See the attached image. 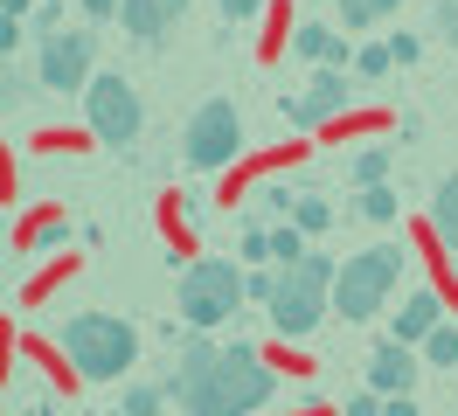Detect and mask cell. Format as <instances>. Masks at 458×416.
I'll return each instance as SVG.
<instances>
[{"mask_svg":"<svg viewBox=\"0 0 458 416\" xmlns=\"http://www.w3.org/2000/svg\"><path fill=\"white\" fill-rule=\"evenodd\" d=\"M437 327H445V299H437L430 284H417V292L389 312V340H403V347H424Z\"/></svg>","mask_w":458,"mask_h":416,"instance_id":"8fae6325","label":"cell"},{"mask_svg":"<svg viewBox=\"0 0 458 416\" xmlns=\"http://www.w3.org/2000/svg\"><path fill=\"white\" fill-rule=\"evenodd\" d=\"M396 277H403V250H354L341 264V277H334V312L347 327L375 319L389 305V292H396Z\"/></svg>","mask_w":458,"mask_h":416,"instance_id":"5b68a950","label":"cell"},{"mask_svg":"<svg viewBox=\"0 0 458 416\" xmlns=\"http://www.w3.org/2000/svg\"><path fill=\"white\" fill-rule=\"evenodd\" d=\"M437 7H445V14H458V0H437Z\"/></svg>","mask_w":458,"mask_h":416,"instance_id":"836d02e7","label":"cell"},{"mask_svg":"<svg viewBox=\"0 0 458 416\" xmlns=\"http://www.w3.org/2000/svg\"><path fill=\"white\" fill-rule=\"evenodd\" d=\"M430 229L445 236V250H458V174H452L437 194H430Z\"/></svg>","mask_w":458,"mask_h":416,"instance_id":"5bb4252c","label":"cell"},{"mask_svg":"<svg viewBox=\"0 0 458 416\" xmlns=\"http://www.w3.org/2000/svg\"><path fill=\"white\" fill-rule=\"evenodd\" d=\"M389 55H396L403 70H410V63H417V55H424V42H417V35H389Z\"/></svg>","mask_w":458,"mask_h":416,"instance_id":"d4e9b609","label":"cell"},{"mask_svg":"<svg viewBox=\"0 0 458 416\" xmlns=\"http://www.w3.org/2000/svg\"><path fill=\"white\" fill-rule=\"evenodd\" d=\"M236 153H243V111L229 105V98L195 105L188 132H181V160L195 166V174H216V166H229Z\"/></svg>","mask_w":458,"mask_h":416,"instance_id":"8992f818","label":"cell"},{"mask_svg":"<svg viewBox=\"0 0 458 416\" xmlns=\"http://www.w3.org/2000/svg\"><path fill=\"white\" fill-rule=\"evenodd\" d=\"M271 395L278 375L258 347H216L208 333H181V361L167 375V403H181V416H258Z\"/></svg>","mask_w":458,"mask_h":416,"instance_id":"6da1fadb","label":"cell"},{"mask_svg":"<svg viewBox=\"0 0 458 416\" xmlns=\"http://www.w3.org/2000/svg\"><path fill=\"white\" fill-rule=\"evenodd\" d=\"M403 0H341V21H347V35L354 28H375V21H389Z\"/></svg>","mask_w":458,"mask_h":416,"instance_id":"ac0fdd59","label":"cell"},{"mask_svg":"<svg viewBox=\"0 0 458 416\" xmlns=\"http://www.w3.org/2000/svg\"><path fill=\"white\" fill-rule=\"evenodd\" d=\"M84 111H90V132L105 139V146H132V139H140V125H146V105H140V90L125 83V70L90 77Z\"/></svg>","mask_w":458,"mask_h":416,"instance_id":"ba28073f","label":"cell"},{"mask_svg":"<svg viewBox=\"0 0 458 416\" xmlns=\"http://www.w3.org/2000/svg\"><path fill=\"white\" fill-rule=\"evenodd\" d=\"M243 264H229V257H201V264H188L181 271V327L188 333H208V327H223V319H236V305H250L243 299Z\"/></svg>","mask_w":458,"mask_h":416,"instance_id":"277c9868","label":"cell"},{"mask_svg":"<svg viewBox=\"0 0 458 416\" xmlns=\"http://www.w3.org/2000/svg\"><path fill=\"white\" fill-rule=\"evenodd\" d=\"M417 375H424V361H417V347H403V340H382L369 354V388L389 403V395H410L417 388Z\"/></svg>","mask_w":458,"mask_h":416,"instance_id":"30bf717a","label":"cell"},{"mask_svg":"<svg viewBox=\"0 0 458 416\" xmlns=\"http://www.w3.org/2000/svg\"><path fill=\"white\" fill-rule=\"evenodd\" d=\"M90 55H98V35L90 28H56V35H42V49H35V83L42 90H90Z\"/></svg>","mask_w":458,"mask_h":416,"instance_id":"52a82bcc","label":"cell"},{"mask_svg":"<svg viewBox=\"0 0 458 416\" xmlns=\"http://www.w3.org/2000/svg\"><path fill=\"white\" fill-rule=\"evenodd\" d=\"M424 361H430V368H458V327H437V333H430V340H424Z\"/></svg>","mask_w":458,"mask_h":416,"instance_id":"44dd1931","label":"cell"},{"mask_svg":"<svg viewBox=\"0 0 458 416\" xmlns=\"http://www.w3.org/2000/svg\"><path fill=\"white\" fill-rule=\"evenodd\" d=\"M341 416H382V395H375V388H361V395H354Z\"/></svg>","mask_w":458,"mask_h":416,"instance_id":"484cf974","label":"cell"},{"mask_svg":"<svg viewBox=\"0 0 458 416\" xmlns=\"http://www.w3.org/2000/svg\"><path fill=\"white\" fill-rule=\"evenodd\" d=\"M118 21H125V35H132L140 49H153L174 28V14H167V0H118Z\"/></svg>","mask_w":458,"mask_h":416,"instance_id":"4fadbf2b","label":"cell"},{"mask_svg":"<svg viewBox=\"0 0 458 416\" xmlns=\"http://www.w3.org/2000/svg\"><path fill=\"white\" fill-rule=\"evenodd\" d=\"M77 7H84L90 21H112V14H118V0H77Z\"/></svg>","mask_w":458,"mask_h":416,"instance_id":"f546056e","label":"cell"},{"mask_svg":"<svg viewBox=\"0 0 458 416\" xmlns=\"http://www.w3.org/2000/svg\"><path fill=\"white\" fill-rule=\"evenodd\" d=\"M452 271H458V250H452Z\"/></svg>","mask_w":458,"mask_h":416,"instance_id":"e575fe53","label":"cell"},{"mask_svg":"<svg viewBox=\"0 0 458 416\" xmlns=\"http://www.w3.org/2000/svg\"><path fill=\"white\" fill-rule=\"evenodd\" d=\"M361 216H369V222H396L403 216L396 188H389V181H382V188H361Z\"/></svg>","mask_w":458,"mask_h":416,"instance_id":"ffe728a7","label":"cell"},{"mask_svg":"<svg viewBox=\"0 0 458 416\" xmlns=\"http://www.w3.org/2000/svg\"><path fill=\"white\" fill-rule=\"evenodd\" d=\"M35 14V0H0V21H29Z\"/></svg>","mask_w":458,"mask_h":416,"instance_id":"f1b7e54d","label":"cell"},{"mask_svg":"<svg viewBox=\"0 0 458 416\" xmlns=\"http://www.w3.org/2000/svg\"><path fill=\"white\" fill-rule=\"evenodd\" d=\"M271 292H278V264H264V271L243 277V299L250 305H271Z\"/></svg>","mask_w":458,"mask_h":416,"instance_id":"603a6c76","label":"cell"},{"mask_svg":"<svg viewBox=\"0 0 458 416\" xmlns=\"http://www.w3.org/2000/svg\"><path fill=\"white\" fill-rule=\"evenodd\" d=\"M347 174H354L361 188H382V181H389V146H361V153L347 160Z\"/></svg>","mask_w":458,"mask_h":416,"instance_id":"e0dca14e","label":"cell"},{"mask_svg":"<svg viewBox=\"0 0 458 416\" xmlns=\"http://www.w3.org/2000/svg\"><path fill=\"white\" fill-rule=\"evenodd\" d=\"M334 277H341V264L334 257H319V250H306V257H292V264H278V292H271V327L285 333V340H306V333L334 312Z\"/></svg>","mask_w":458,"mask_h":416,"instance_id":"3957f363","label":"cell"},{"mask_svg":"<svg viewBox=\"0 0 458 416\" xmlns=\"http://www.w3.org/2000/svg\"><path fill=\"white\" fill-rule=\"evenodd\" d=\"M389 70H396L389 42H369V49H354V77H389Z\"/></svg>","mask_w":458,"mask_h":416,"instance_id":"7402d4cb","label":"cell"},{"mask_svg":"<svg viewBox=\"0 0 458 416\" xmlns=\"http://www.w3.org/2000/svg\"><path fill=\"white\" fill-rule=\"evenodd\" d=\"M160 410H167V382H132L118 416H160Z\"/></svg>","mask_w":458,"mask_h":416,"instance_id":"d6986e66","label":"cell"},{"mask_svg":"<svg viewBox=\"0 0 458 416\" xmlns=\"http://www.w3.org/2000/svg\"><path fill=\"white\" fill-rule=\"evenodd\" d=\"M56 347L70 354V368L84 382H118L132 361H140V333L125 327L118 312H70L56 327Z\"/></svg>","mask_w":458,"mask_h":416,"instance_id":"7a4b0ae2","label":"cell"},{"mask_svg":"<svg viewBox=\"0 0 458 416\" xmlns=\"http://www.w3.org/2000/svg\"><path fill=\"white\" fill-rule=\"evenodd\" d=\"M278 111H285L292 125H327L334 111H347V70H313L306 90H285V98H278Z\"/></svg>","mask_w":458,"mask_h":416,"instance_id":"9c48e42d","label":"cell"},{"mask_svg":"<svg viewBox=\"0 0 458 416\" xmlns=\"http://www.w3.org/2000/svg\"><path fill=\"white\" fill-rule=\"evenodd\" d=\"M382 416H417V403H410V395H389V403H382Z\"/></svg>","mask_w":458,"mask_h":416,"instance_id":"4dcf8cb0","label":"cell"},{"mask_svg":"<svg viewBox=\"0 0 458 416\" xmlns=\"http://www.w3.org/2000/svg\"><path fill=\"white\" fill-rule=\"evenodd\" d=\"M216 7H223V21H250L264 0H216Z\"/></svg>","mask_w":458,"mask_h":416,"instance_id":"4316f807","label":"cell"},{"mask_svg":"<svg viewBox=\"0 0 458 416\" xmlns=\"http://www.w3.org/2000/svg\"><path fill=\"white\" fill-rule=\"evenodd\" d=\"M167 14H188V0H167Z\"/></svg>","mask_w":458,"mask_h":416,"instance_id":"d6a6232c","label":"cell"},{"mask_svg":"<svg viewBox=\"0 0 458 416\" xmlns=\"http://www.w3.org/2000/svg\"><path fill=\"white\" fill-rule=\"evenodd\" d=\"M35 28H42V35H56V28H63V7H56V0H42V7H35Z\"/></svg>","mask_w":458,"mask_h":416,"instance_id":"83f0119b","label":"cell"},{"mask_svg":"<svg viewBox=\"0 0 458 416\" xmlns=\"http://www.w3.org/2000/svg\"><path fill=\"white\" fill-rule=\"evenodd\" d=\"M271 257H278V264H292V257H306V236H299V229H271Z\"/></svg>","mask_w":458,"mask_h":416,"instance_id":"cb8c5ba5","label":"cell"},{"mask_svg":"<svg viewBox=\"0 0 458 416\" xmlns=\"http://www.w3.org/2000/svg\"><path fill=\"white\" fill-rule=\"evenodd\" d=\"M292 55H299V63H313V70H347V63H354V42H347L341 28L299 21V28H292Z\"/></svg>","mask_w":458,"mask_h":416,"instance_id":"7c38bea8","label":"cell"},{"mask_svg":"<svg viewBox=\"0 0 458 416\" xmlns=\"http://www.w3.org/2000/svg\"><path fill=\"white\" fill-rule=\"evenodd\" d=\"M236 264H243V271H264V264H278V257H271V229L243 222V236H236Z\"/></svg>","mask_w":458,"mask_h":416,"instance_id":"2e32d148","label":"cell"},{"mask_svg":"<svg viewBox=\"0 0 458 416\" xmlns=\"http://www.w3.org/2000/svg\"><path fill=\"white\" fill-rule=\"evenodd\" d=\"M437 28H445V42L458 49V14H445V7H437Z\"/></svg>","mask_w":458,"mask_h":416,"instance_id":"1f68e13d","label":"cell"},{"mask_svg":"<svg viewBox=\"0 0 458 416\" xmlns=\"http://www.w3.org/2000/svg\"><path fill=\"white\" fill-rule=\"evenodd\" d=\"M292 229H299V236L334 229V201H327V194H299V201H292Z\"/></svg>","mask_w":458,"mask_h":416,"instance_id":"9a60e30c","label":"cell"}]
</instances>
